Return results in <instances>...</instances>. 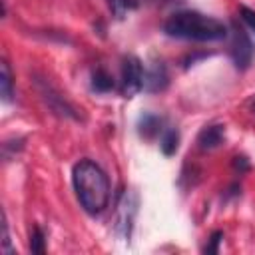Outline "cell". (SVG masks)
I'll use <instances>...</instances> for the list:
<instances>
[{
  "label": "cell",
  "mask_w": 255,
  "mask_h": 255,
  "mask_svg": "<svg viewBox=\"0 0 255 255\" xmlns=\"http://www.w3.org/2000/svg\"><path fill=\"white\" fill-rule=\"evenodd\" d=\"M137 213V195L133 191H124L118 207H116V221H114V231L120 239L129 241L131 231H133V221Z\"/></svg>",
  "instance_id": "277c9868"
},
{
  "label": "cell",
  "mask_w": 255,
  "mask_h": 255,
  "mask_svg": "<svg viewBox=\"0 0 255 255\" xmlns=\"http://www.w3.org/2000/svg\"><path fill=\"white\" fill-rule=\"evenodd\" d=\"M239 16H241V20L245 22V26H247L251 32H255V10H251V8H247V6H239Z\"/></svg>",
  "instance_id": "2e32d148"
},
{
  "label": "cell",
  "mask_w": 255,
  "mask_h": 255,
  "mask_svg": "<svg viewBox=\"0 0 255 255\" xmlns=\"http://www.w3.org/2000/svg\"><path fill=\"white\" fill-rule=\"evenodd\" d=\"M169 84V72H167V66L159 60V62H153L145 74H143V90L149 92V94H155V92H163Z\"/></svg>",
  "instance_id": "52a82bcc"
},
{
  "label": "cell",
  "mask_w": 255,
  "mask_h": 255,
  "mask_svg": "<svg viewBox=\"0 0 255 255\" xmlns=\"http://www.w3.org/2000/svg\"><path fill=\"white\" fill-rule=\"evenodd\" d=\"M143 64L137 56L128 54L124 58L122 64V84H120V92L124 98H133L137 92L143 90Z\"/></svg>",
  "instance_id": "5b68a950"
},
{
  "label": "cell",
  "mask_w": 255,
  "mask_h": 255,
  "mask_svg": "<svg viewBox=\"0 0 255 255\" xmlns=\"http://www.w3.org/2000/svg\"><path fill=\"white\" fill-rule=\"evenodd\" d=\"M2 251L6 253V255H12L14 253V249H12V245H10V233H8V221H6V217H4V223H2Z\"/></svg>",
  "instance_id": "e0dca14e"
},
{
  "label": "cell",
  "mask_w": 255,
  "mask_h": 255,
  "mask_svg": "<svg viewBox=\"0 0 255 255\" xmlns=\"http://www.w3.org/2000/svg\"><path fill=\"white\" fill-rule=\"evenodd\" d=\"M221 241H223V231H213L211 235H209V241H207V245L203 247V253H207V255H215L217 251H219V245H221Z\"/></svg>",
  "instance_id": "9a60e30c"
},
{
  "label": "cell",
  "mask_w": 255,
  "mask_h": 255,
  "mask_svg": "<svg viewBox=\"0 0 255 255\" xmlns=\"http://www.w3.org/2000/svg\"><path fill=\"white\" fill-rule=\"evenodd\" d=\"M159 147L163 151V155H173L179 147V129L177 128H165L161 131V137H159Z\"/></svg>",
  "instance_id": "8fae6325"
},
{
  "label": "cell",
  "mask_w": 255,
  "mask_h": 255,
  "mask_svg": "<svg viewBox=\"0 0 255 255\" xmlns=\"http://www.w3.org/2000/svg\"><path fill=\"white\" fill-rule=\"evenodd\" d=\"M163 129H165L163 128V118H159L155 114H143L137 122V131L145 139H151V137L159 135Z\"/></svg>",
  "instance_id": "9c48e42d"
},
{
  "label": "cell",
  "mask_w": 255,
  "mask_h": 255,
  "mask_svg": "<svg viewBox=\"0 0 255 255\" xmlns=\"http://www.w3.org/2000/svg\"><path fill=\"white\" fill-rule=\"evenodd\" d=\"M90 86H92V90L98 92V94H108V92H112V90L116 88V82H114V78L108 74V70L96 68V70L92 72V82H90Z\"/></svg>",
  "instance_id": "30bf717a"
},
{
  "label": "cell",
  "mask_w": 255,
  "mask_h": 255,
  "mask_svg": "<svg viewBox=\"0 0 255 255\" xmlns=\"http://www.w3.org/2000/svg\"><path fill=\"white\" fill-rule=\"evenodd\" d=\"M0 94H2V100L4 102H12L14 98V88H12V72H10V66L8 62H2L0 66Z\"/></svg>",
  "instance_id": "7c38bea8"
},
{
  "label": "cell",
  "mask_w": 255,
  "mask_h": 255,
  "mask_svg": "<svg viewBox=\"0 0 255 255\" xmlns=\"http://www.w3.org/2000/svg\"><path fill=\"white\" fill-rule=\"evenodd\" d=\"M108 6H110V12L116 20H122L129 10H133L137 6L135 0H108Z\"/></svg>",
  "instance_id": "4fadbf2b"
},
{
  "label": "cell",
  "mask_w": 255,
  "mask_h": 255,
  "mask_svg": "<svg viewBox=\"0 0 255 255\" xmlns=\"http://www.w3.org/2000/svg\"><path fill=\"white\" fill-rule=\"evenodd\" d=\"M233 169L239 171V173H245V171L251 169V163H249V159L245 155H235L233 157Z\"/></svg>",
  "instance_id": "ac0fdd59"
},
{
  "label": "cell",
  "mask_w": 255,
  "mask_h": 255,
  "mask_svg": "<svg viewBox=\"0 0 255 255\" xmlns=\"http://www.w3.org/2000/svg\"><path fill=\"white\" fill-rule=\"evenodd\" d=\"M36 88H38V92H40V96H42V100L46 102V106L56 114V116H62V118H70V120H80V116H78V112H76V108L46 80V78H38L36 76Z\"/></svg>",
  "instance_id": "8992f818"
},
{
  "label": "cell",
  "mask_w": 255,
  "mask_h": 255,
  "mask_svg": "<svg viewBox=\"0 0 255 255\" xmlns=\"http://www.w3.org/2000/svg\"><path fill=\"white\" fill-rule=\"evenodd\" d=\"M225 143V126L223 124H209L197 133V145L203 151L217 149Z\"/></svg>",
  "instance_id": "ba28073f"
},
{
  "label": "cell",
  "mask_w": 255,
  "mask_h": 255,
  "mask_svg": "<svg viewBox=\"0 0 255 255\" xmlns=\"http://www.w3.org/2000/svg\"><path fill=\"white\" fill-rule=\"evenodd\" d=\"M163 32L169 38H179V40L217 42V40H223L229 30L221 20L213 16H205L193 10H181L171 14L163 22Z\"/></svg>",
  "instance_id": "7a4b0ae2"
},
{
  "label": "cell",
  "mask_w": 255,
  "mask_h": 255,
  "mask_svg": "<svg viewBox=\"0 0 255 255\" xmlns=\"http://www.w3.org/2000/svg\"><path fill=\"white\" fill-rule=\"evenodd\" d=\"M251 112L255 114V100H253V104H251Z\"/></svg>",
  "instance_id": "d6986e66"
},
{
  "label": "cell",
  "mask_w": 255,
  "mask_h": 255,
  "mask_svg": "<svg viewBox=\"0 0 255 255\" xmlns=\"http://www.w3.org/2000/svg\"><path fill=\"white\" fill-rule=\"evenodd\" d=\"M229 32H231L229 56H231V60H233V66H235L239 72H245V70L251 66V62H253L255 46H253L249 34L245 32V28L237 26L235 22H231Z\"/></svg>",
  "instance_id": "3957f363"
},
{
  "label": "cell",
  "mask_w": 255,
  "mask_h": 255,
  "mask_svg": "<svg viewBox=\"0 0 255 255\" xmlns=\"http://www.w3.org/2000/svg\"><path fill=\"white\" fill-rule=\"evenodd\" d=\"M30 251L36 253V255H42L46 253V237H44V231L36 225L30 233Z\"/></svg>",
  "instance_id": "5bb4252c"
},
{
  "label": "cell",
  "mask_w": 255,
  "mask_h": 255,
  "mask_svg": "<svg viewBox=\"0 0 255 255\" xmlns=\"http://www.w3.org/2000/svg\"><path fill=\"white\" fill-rule=\"evenodd\" d=\"M72 185L86 213L100 215L110 203V179L92 159H80L72 169Z\"/></svg>",
  "instance_id": "6da1fadb"
}]
</instances>
